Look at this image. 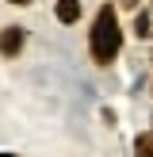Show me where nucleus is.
<instances>
[{"instance_id":"obj_1","label":"nucleus","mask_w":153,"mask_h":157,"mask_svg":"<svg viewBox=\"0 0 153 157\" xmlns=\"http://www.w3.org/2000/svg\"><path fill=\"white\" fill-rule=\"evenodd\" d=\"M119 42H122V35H119V23H115V12L111 8H99L96 27H92V58L111 61L119 54Z\"/></svg>"},{"instance_id":"obj_2","label":"nucleus","mask_w":153,"mask_h":157,"mask_svg":"<svg viewBox=\"0 0 153 157\" xmlns=\"http://www.w3.org/2000/svg\"><path fill=\"white\" fill-rule=\"evenodd\" d=\"M23 50V27H4L0 31V54L4 58H12V54Z\"/></svg>"},{"instance_id":"obj_3","label":"nucleus","mask_w":153,"mask_h":157,"mask_svg":"<svg viewBox=\"0 0 153 157\" xmlns=\"http://www.w3.org/2000/svg\"><path fill=\"white\" fill-rule=\"evenodd\" d=\"M80 15V0H58V19L61 23H76Z\"/></svg>"},{"instance_id":"obj_4","label":"nucleus","mask_w":153,"mask_h":157,"mask_svg":"<svg viewBox=\"0 0 153 157\" xmlns=\"http://www.w3.org/2000/svg\"><path fill=\"white\" fill-rule=\"evenodd\" d=\"M134 31H138V35H149V19H145V15H138V19H134Z\"/></svg>"},{"instance_id":"obj_5","label":"nucleus","mask_w":153,"mask_h":157,"mask_svg":"<svg viewBox=\"0 0 153 157\" xmlns=\"http://www.w3.org/2000/svg\"><path fill=\"white\" fill-rule=\"evenodd\" d=\"M8 4H31V0H8Z\"/></svg>"},{"instance_id":"obj_6","label":"nucleus","mask_w":153,"mask_h":157,"mask_svg":"<svg viewBox=\"0 0 153 157\" xmlns=\"http://www.w3.org/2000/svg\"><path fill=\"white\" fill-rule=\"evenodd\" d=\"M122 4H130V8H134V4H138V0H122Z\"/></svg>"},{"instance_id":"obj_7","label":"nucleus","mask_w":153,"mask_h":157,"mask_svg":"<svg viewBox=\"0 0 153 157\" xmlns=\"http://www.w3.org/2000/svg\"><path fill=\"white\" fill-rule=\"evenodd\" d=\"M0 157H15V153H0Z\"/></svg>"}]
</instances>
